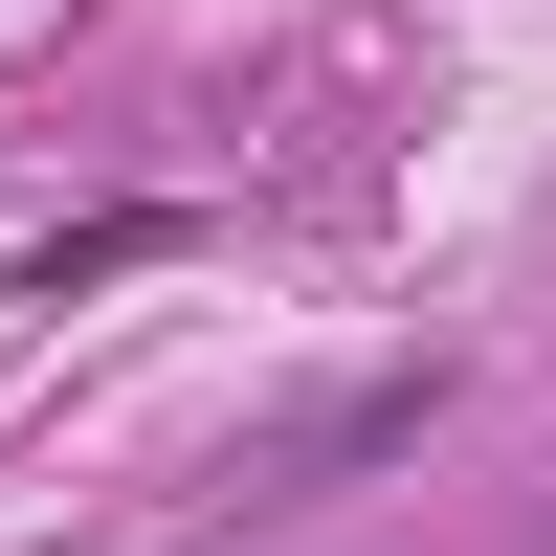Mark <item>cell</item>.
Listing matches in <instances>:
<instances>
[{
    "mask_svg": "<svg viewBox=\"0 0 556 556\" xmlns=\"http://www.w3.org/2000/svg\"><path fill=\"white\" fill-rule=\"evenodd\" d=\"M156 245H178V201H112V223H67V245H45V267H23V290H45V312H67V290H112V267H156Z\"/></svg>",
    "mask_w": 556,
    "mask_h": 556,
    "instance_id": "1",
    "label": "cell"
}]
</instances>
